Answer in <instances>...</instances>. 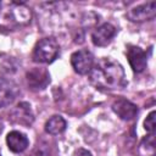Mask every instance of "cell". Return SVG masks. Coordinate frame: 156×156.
Wrapping results in <instances>:
<instances>
[{
	"label": "cell",
	"instance_id": "7c38bea8",
	"mask_svg": "<svg viewBox=\"0 0 156 156\" xmlns=\"http://www.w3.org/2000/svg\"><path fill=\"white\" fill-rule=\"evenodd\" d=\"M6 144L10 151L15 154H20V152H23L28 147L29 140L26 136V134L18 130H12L6 135Z\"/></svg>",
	"mask_w": 156,
	"mask_h": 156
},
{
	"label": "cell",
	"instance_id": "7a4b0ae2",
	"mask_svg": "<svg viewBox=\"0 0 156 156\" xmlns=\"http://www.w3.org/2000/svg\"><path fill=\"white\" fill-rule=\"evenodd\" d=\"M32 21V10L24 2L7 1L0 4V28L16 30L26 27Z\"/></svg>",
	"mask_w": 156,
	"mask_h": 156
},
{
	"label": "cell",
	"instance_id": "2e32d148",
	"mask_svg": "<svg viewBox=\"0 0 156 156\" xmlns=\"http://www.w3.org/2000/svg\"><path fill=\"white\" fill-rule=\"evenodd\" d=\"M46 146H48V145L38 144V145L34 147V150L32 151V154H30L29 156H48L49 150H48V147H46Z\"/></svg>",
	"mask_w": 156,
	"mask_h": 156
},
{
	"label": "cell",
	"instance_id": "5bb4252c",
	"mask_svg": "<svg viewBox=\"0 0 156 156\" xmlns=\"http://www.w3.org/2000/svg\"><path fill=\"white\" fill-rule=\"evenodd\" d=\"M155 134H147L139 144L138 152L140 156H155Z\"/></svg>",
	"mask_w": 156,
	"mask_h": 156
},
{
	"label": "cell",
	"instance_id": "5b68a950",
	"mask_svg": "<svg viewBox=\"0 0 156 156\" xmlns=\"http://www.w3.org/2000/svg\"><path fill=\"white\" fill-rule=\"evenodd\" d=\"M71 65L76 73L82 76L88 74L94 66V56L88 50H77L71 55Z\"/></svg>",
	"mask_w": 156,
	"mask_h": 156
},
{
	"label": "cell",
	"instance_id": "277c9868",
	"mask_svg": "<svg viewBox=\"0 0 156 156\" xmlns=\"http://www.w3.org/2000/svg\"><path fill=\"white\" fill-rule=\"evenodd\" d=\"M156 16V2L155 1H149L145 4L136 5L132 9H129L126 13V17L130 22L140 23L145 21H151Z\"/></svg>",
	"mask_w": 156,
	"mask_h": 156
},
{
	"label": "cell",
	"instance_id": "e0dca14e",
	"mask_svg": "<svg viewBox=\"0 0 156 156\" xmlns=\"http://www.w3.org/2000/svg\"><path fill=\"white\" fill-rule=\"evenodd\" d=\"M73 156H93V155H91V152H90L89 150L80 147V149H77V150L74 151Z\"/></svg>",
	"mask_w": 156,
	"mask_h": 156
},
{
	"label": "cell",
	"instance_id": "9c48e42d",
	"mask_svg": "<svg viewBox=\"0 0 156 156\" xmlns=\"http://www.w3.org/2000/svg\"><path fill=\"white\" fill-rule=\"evenodd\" d=\"M18 95V85L10 78L0 77V107H5L12 104Z\"/></svg>",
	"mask_w": 156,
	"mask_h": 156
},
{
	"label": "cell",
	"instance_id": "9a60e30c",
	"mask_svg": "<svg viewBox=\"0 0 156 156\" xmlns=\"http://www.w3.org/2000/svg\"><path fill=\"white\" fill-rule=\"evenodd\" d=\"M155 116H156V112L151 111L147 115V117L145 118V121H144V128L149 134H154L155 133Z\"/></svg>",
	"mask_w": 156,
	"mask_h": 156
},
{
	"label": "cell",
	"instance_id": "52a82bcc",
	"mask_svg": "<svg viewBox=\"0 0 156 156\" xmlns=\"http://www.w3.org/2000/svg\"><path fill=\"white\" fill-rule=\"evenodd\" d=\"M28 87L32 90H43L50 83V74L48 69L41 67H33L26 73Z\"/></svg>",
	"mask_w": 156,
	"mask_h": 156
},
{
	"label": "cell",
	"instance_id": "ac0fdd59",
	"mask_svg": "<svg viewBox=\"0 0 156 156\" xmlns=\"http://www.w3.org/2000/svg\"><path fill=\"white\" fill-rule=\"evenodd\" d=\"M0 4H1V1H0Z\"/></svg>",
	"mask_w": 156,
	"mask_h": 156
},
{
	"label": "cell",
	"instance_id": "6da1fadb",
	"mask_svg": "<svg viewBox=\"0 0 156 156\" xmlns=\"http://www.w3.org/2000/svg\"><path fill=\"white\" fill-rule=\"evenodd\" d=\"M88 74L89 82L101 90H118L127 85L122 65L111 57L100 58Z\"/></svg>",
	"mask_w": 156,
	"mask_h": 156
},
{
	"label": "cell",
	"instance_id": "8992f818",
	"mask_svg": "<svg viewBox=\"0 0 156 156\" xmlns=\"http://www.w3.org/2000/svg\"><path fill=\"white\" fill-rule=\"evenodd\" d=\"M10 121L16 124H21L24 127H30L34 122V115L30 108V105L26 101L17 104L10 112Z\"/></svg>",
	"mask_w": 156,
	"mask_h": 156
},
{
	"label": "cell",
	"instance_id": "8fae6325",
	"mask_svg": "<svg viewBox=\"0 0 156 156\" xmlns=\"http://www.w3.org/2000/svg\"><path fill=\"white\" fill-rule=\"evenodd\" d=\"M111 107L112 111L123 121H130L138 115V106L124 98H118L115 100Z\"/></svg>",
	"mask_w": 156,
	"mask_h": 156
},
{
	"label": "cell",
	"instance_id": "4fadbf2b",
	"mask_svg": "<svg viewBox=\"0 0 156 156\" xmlns=\"http://www.w3.org/2000/svg\"><path fill=\"white\" fill-rule=\"evenodd\" d=\"M66 121L62 116L60 115H54L51 116L46 123H45V132L50 135H57L60 133H62L65 129H66Z\"/></svg>",
	"mask_w": 156,
	"mask_h": 156
},
{
	"label": "cell",
	"instance_id": "3957f363",
	"mask_svg": "<svg viewBox=\"0 0 156 156\" xmlns=\"http://www.w3.org/2000/svg\"><path fill=\"white\" fill-rule=\"evenodd\" d=\"M58 49L60 46L55 38H43L34 46L33 61L38 63H51L57 57Z\"/></svg>",
	"mask_w": 156,
	"mask_h": 156
},
{
	"label": "cell",
	"instance_id": "30bf717a",
	"mask_svg": "<svg viewBox=\"0 0 156 156\" xmlns=\"http://www.w3.org/2000/svg\"><path fill=\"white\" fill-rule=\"evenodd\" d=\"M127 58L132 67V69L136 73L143 72L147 66V55L146 52L136 46V45H128L127 46Z\"/></svg>",
	"mask_w": 156,
	"mask_h": 156
},
{
	"label": "cell",
	"instance_id": "ba28073f",
	"mask_svg": "<svg viewBox=\"0 0 156 156\" xmlns=\"http://www.w3.org/2000/svg\"><path fill=\"white\" fill-rule=\"evenodd\" d=\"M116 27L111 23H102L98 26L91 33V41L95 46H106L108 45L116 35Z\"/></svg>",
	"mask_w": 156,
	"mask_h": 156
}]
</instances>
